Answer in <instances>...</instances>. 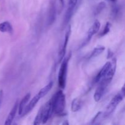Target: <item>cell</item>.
<instances>
[{
	"label": "cell",
	"mask_w": 125,
	"mask_h": 125,
	"mask_svg": "<svg viewBox=\"0 0 125 125\" xmlns=\"http://www.w3.org/2000/svg\"><path fill=\"white\" fill-rule=\"evenodd\" d=\"M54 114L57 115H62L65 111L66 105L65 95L62 90L57 91L52 96Z\"/></svg>",
	"instance_id": "6da1fadb"
},
{
	"label": "cell",
	"mask_w": 125,
	"mask_h": 125,
	"mask_svg": "<svg viewBox=\"0 0 125 125\" xmlns=\"http://www.w3.org/2000/svg\"><path fill=\"white\" fill-rule=\"evenodd\" d=\"M71 54H70L67 58L63 60L59 69L58 75V84L59 86L61 89H65L67 81V71H68V65L69 60L70 59Z\"/></svg>",
	"instance_id": "7a4b0ae2"
},
{
	"label": "cell",
	"mask_w": 125,
	"mask_h": 125,
	"mask_svg": "<svg viewBox=\"0 0 125 125\" xmlns=\"http://www.w3.org/2000/svg\"><path fill=\"white\" fill-rule=\"evenodd\" d=\"M111 82V81L104 78H102L100 81V82L98 83V85L96 87L95 94H94V100L96 102H98L101 100V98L106 92L107 87L109 85Z\"/></svg>",
	"instance_id": "3957f363"
},
{
	"label": "cell",
	"mask_w": 125,
	"mask_h": 125,
	"mask_svg": "<svg viewBox=\"0 0 125 125\" xmlns=\"http://www.w3.org/2000/svg\"><path fill=\"white\" fill-rule=\"evenodd\" d=\"M123 98L119 94H117L110 101L109 104L107 105L106 111H105L104 113L103 114L104 118H107V117H109L117 108V106L123 101Z\"/></svg>",
	"instance_id": "277c9868"
},
{
	"label": "cell",
	"mask_w": 125,
	"mask_h": 125,
	"mask_svg": "<svg viewBox=\"0 0 125 125\" xmlns=\"http://www.w3.org/2000/svg\"><path fill=\"white\" fill-rule=\"evenodd\" d=\"M71 32H72V31H71V26H68V28L67 29V31H66L65 35L64 41L63 42L62 45H61L59 48V51L58 53V59H57L58 63L62 62L63 58L64 57L65 55L67 46V45H68V41H69L70 36L71 35Z\"/></svg>",
	"instance_id": "5b68a950"
},
{
	"label": "cell",
	"mask_w": 125,
	"mask_h": 125,
	"mask_svg": "<svg viewBox=\"0 0 125 125\" xmlns=\"http://www.w3.org/2000/svg\"><path fill=\"white\" fill-rule=\"evenodd\" d=\"M100 27H101V23H100V21L98 20H96L94 21L92 26L90 27V29L88 31L86 37H85L84 41L83 42L82 45L81 46V48L84 47L85 45H86L90 41V40L92 39V37L99 31V30H100Z\"/></svg>",
	"instance_id": "8992f818"
},
{
	"label": "cell",
	"mask_w": 125,
	"mask_h": 125,
	"mask_svg": "<svg viewBox=\"0 0 125 125\" xmlns=\"http://www.w3.org/2000/svg\"><path fill=\"white\" fill-rule=\"evenodd\" d=\"M53 114V103H52V98H51L46 103L44 106H43V124H45L50 120Z\"/></svg>",
	"instance_id": "52a82bcc"
},
{
	"label": "cell",
	"mask_w": 125,
	"mask_h": 125,
	"mask_svg": "<svg viewBox=\"0 0 125 125\" xmlns=\"http://www.w3.org/2000/svg\"><path fill=\"white\" fill-rule=\"evenodd\" d=\"M77 2H78V0H69V1H68V8H67V11L65 12L63 21V27L66 26L70 21L72 15L73 14V11H74V8H75Z\"/></svg>",
	"instance_id": "ba28073f"
},
{
	"label": "cell",
	"mask_w": 125,
	"mask_h": 125,
	"mask_svg": "<svg viewBox=\"0 0 125 125\" xmlns=\"http://www.w3.org/2000/svg\"><path fill=\"white\" fill-rule=\"evenodd\" d=\"M56 18V8L54 0H51L48 14V25L51 26L54 23Z\"/></svg>",
	"instance_id": "9c48e42d"
},
{
	"label": "cell",
	"mask_w": 125,
	"mask_h": 125,
	"mask_svg": "<svg viewBox=\"0 0 125 125\" xmlns=\"http://www.w3.org/2000/svg\"><path fill=\"white\" fill-rule=\"evenodd\" d=\"M41 99L40 96H39V95L38 94H37L36 95L34 96V97L30 101L29 103L28 104V105H26L25 109L23 111V114L21 115V117H23V116H25L26 115L28 114V113L31 112L33 109L34 108V107L35 106V105L37 104V103L39 102V100Z\"/></svg>",
	"instance_id": "30bf717a"
},
{
	"label": "cell",
	"mask_w": 125,
	"mask_h": 125,
	"mask_svg": "<svg viewBox=\"0 0 125 125\" xmlns=\"http://www.w3.org/2000/svg\"><path fill=\"white\" fill-rule=\"evenodd\" d=\"M111 62H107L104 65V66L103 67V68H101V70L99 72V73H98L97 75L95 76V79H94V84L95 83H98L100 82V81L104 76L106 74V73L108 72L109 69L110 67H111Z\"/></svg>",
	"instance_id": "8fae6325"
},
{
	"label": "cell",
	"mask_w": 125,
	"mask_h": 125,
	"mask_svg": "<svg viewBox=\"0 0 125 125\" xmlns=\"http://www.w3.org/2000/svg\"><path fill=\"white\" fill-rule=\"evenodd\" d=\"M18 105H19L18 101V100H17L15 103L14 105H13L12 109H11L10 112L7 118H6V122H5L4 123L5 125H10L12 124V122H13L15 117L17 111L18 110Z\"/></svg>",
	"instance_id": "7c38bea8"
},
{
	"label": "cell",
	"mask_w": 125,
	"mask_h": 125,
	"mask_svg": "<svg viewBox=\"0 0 125 125\" xmlns=\"http://www.w3.org/2000/svg\"><path fill=\"white\" fill-rule=\"evenodd\" d=\"M31 98V94L30 93H28L24 97L22 98V100H21L20 102L19 105H18V115L20 116H21L22 114H23V111L25 109L27 103H28V101H29Z\"/></svg>",
	"instance_id": "4fadbf2b"
},
{
	"label": "cell",
	"mask_w": 125,
	"mask_h": 125,
	"mask_svg": "<svg viewBox=\"0 0 125 125\" xmlns=\"http://www.w3.org/2000/svg\"><path fill=\"white\" fill-rule=\"evenodd\" d=\"M0 31L2 32L12 33L13 32V28L9 21H4L0 23Z\"/></svg>",
	"instance_id": "5bb4252c"
},
{
	"label": "cell",
	"mask_w": 125,
	"mask_h": 125,
	"mask_svg": "<svg viewBox=\"0 0 125 125\" xmlns=\"http://www.w3.org/2000/svg\"><path fill=\"white\" fill-rule=\"evenodd\" d=\"M82 106H83V104H82L81 100H79V98H74L72 102L71 109L73 112H78L81 109Z\"/></svg>",
	"instance_id": "9a60e30c"
},
{
	"label": "cell",
	"mask_w": 125,
	"mask_h": 125,
	"mask_svg": "<svg viewBox=\"0 0 125 125\" xmlns=\"http://www.w3.org/2000/svg\"><path fill=\"white\" fill-rule=\"evenodd\" d=\"M53 84L54 83L52 81L50 82V83H49L47 85H45L43 88H42V89L41 90H40V91L37 93V94L39 95V96H40V98H43L44 96H45V95H46V94H47L50 91V90H51V89H52V86H53Z\"/></svg>",
	"instance_id": "2e32d148"
},
{
	"label": "cell",
	"mask_w": 125,
	"mask_h": 125,
	"mask_svg": "<svg viewBox=\"0 0 125 125\" xmlns=\"http://www.w3.org/2000/svg\"><path fill=\"white\" fill-rule=\"evenodd\" d=\"M105 50V47L104 46H98L95 47V48L93 50V51L90 52V55L89 56V59L94 58V57H97L100 54L102 53Z\"/></svg>",
	"instance_id": "e0dca14e"
},
{
	"label": "cell",
	"mask_w": 125,
	"mask_h": 125,
	"mask_svg": "<svg viewBox=\"0 0 125 125\" xmlns=\"http://www.w3.org/2000/svg\"><path fill=\"white\" fill-rule=\"evenodd\" d=\"M43 120V106L40 107L39 109V112H37L36 117H35V120L34 122V125H39L41 123H42Z\"/></svg>",
	"instance_id": "ac0fdd59"
},
{
	"label": "cell",
	"mask_w": 125,
	"mask_h": 125,
	"mask_svg": "<svg viewBox=\"0 0 125 125\" xmlns=\"http://www.w3.org/2000/svg\"><path fill=\"white\" fill-rule=\"evenodd\" d=\"M106 7V2H104V1H102V2H99L98 4L96 6V7H95V10H94V15H98L100 14Z\"/></svg>",
	"instance_id": "d6986e66"
},
{
	"label": "cell",
	"mask_w": 125,
	"mask_h": 125,
	"mask_svg": "<svg viewBox=\"0 0 125 125\" xmlns=\"http://www.w3.org/2000/svg\"><path fill=\"white\" fill-rule=\"evenodd\" d=\"M111 24L109 22H107L106 24V25L104 27V29L103 30V31H101L100 32V34H99V36L100 37H103L104 35H106V34H108L110 30H111Z\"/></svg>",
	"instance_id": "ffe728a7"
},
{
	"label": "cell",
	"mask_w": 125,
	"mask_h": 125,
	"mask_svg": "<svg viewBox=\"0 0 125 125\" xmlns=\"http://www.w3.org/2000/svg\"><path fill=\"white\" fill-rule=\"evenodd\" d=\"M120 12V7H118L117 5L114 6L111 10V15L114 17V18H116L117 15H118Z\"/></svg>",
	"instance_id": "44dd1931"
},
{
	"label": "cell",
	"mask_w": 125,
	"mask_h": 125,
	"mask_svg": "<svg viewBox=\"0 0 125 125\" xmlns=\"http://www.w3.org/2000/svg\"><path fill=\"white\" fill-rule=\"evenodd\" d=\"M102 117H103V113L102 112H98L96 114V115L95 116V117L92 120L91 123L92 124H97V122L99 120V119Z\"/></svg>",
	"instance_id": "7402d4cb"
},
{
	"label": "cell",
	"mask_w": 125,
	"mask_h": 125,
	"mask_svg": "<svg viewBox=\"0 0 125 125\" xmlns=\"http://www.w3.org/2000/svg\"><path fill=\"white\" fill-rule=\"evenodd\" d=\"M118 94H119V95H120V96H122L123 99L125 98V84H123V87H122V89H121L120 91Z\"/></svg>",
	"instance_id": "603a6c76"
},
{
	"label": "cell",
	"mask_w": 125,
	"mask_h": 125,
	"mask_svg": "<svg viewBox=\"0 0 125 125\" xmlns=\"http://www.w3.org/2000/svg\"><path fill=\"white\" fill-rule=\"evenodd\" d=\"M2 98H3V91L1 90H0V107H1V103H2Z\"/></svg>",
	"instance_id": "cb8c5ba5"
},
{
	"label": "cell",
	"mask_w": 125,
	"mask_h": 125,
	"mask_svg": "<svg viewBox=\"0 0 125 125\" xmlns=\"http://www.w3.org/2000/svg\"><path fill=\"white\" fill-rule=\"evenodd\" d=\"M113 56V53H112L111 51H110V50H109V52H108V56H107V57H108V58H110V57H111L112 56Z\"/></svg>",
	"instance_id": "d4e9b609"
},
{
	"label": "cell",
	"mask_w": 125,
	"mask_h": 125,
	"mask_svg": "<svg viewBox=\"0 0 125 125\" xmlns=\"http://www.w3.org/2000/svg\"><path fill=\"white\" fill-rule=\"evenodd\" d=\"M60 2H61V5H62V6H63V5H64V0H59Z\"/></svg>",
	"instance_id": "484cf974"
},
{
	"label": "cell",
	"mask_w": 125,
	"mask_h": 125,
	"mask_svg": "<svg viewBox=\"0 0 125 125\" xmlns=\"http://www.w3.org/2000/svg\"><path fill=\"white\" fill-rule=\"evenodd\" d=\"M63 125H68V124H69V123H68V121H66V122H65V123H63Z\"/></svg>",
	"instance_id": "4316f807"
},
{
	"label": "cell",
	"mask_w": 125,
	"mask_h": 125,
	"mask_svg": "<svg viewBox=\"0 0 125 125\" xmlns=\"http://www.w3.org/2000/svg\"><path fill=\"white\" fill-rule=\"evenodd\" d=\"M110 1H111L112 2H117V0H110Z\"/></svg>",
	"instance_id": "83f0119b"
}]
</instances>
